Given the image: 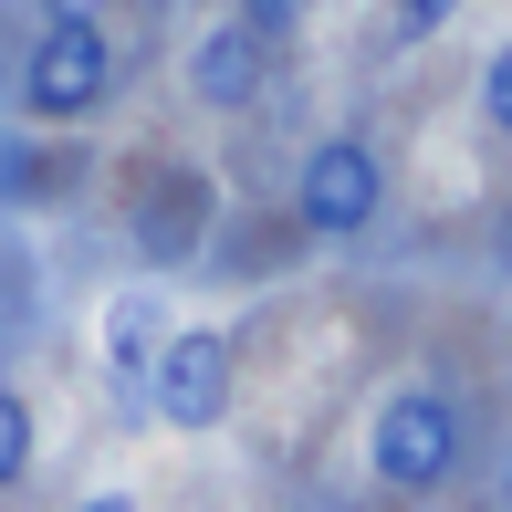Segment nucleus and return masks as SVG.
<instances>
[{
    "mask_svg": "<svg viewBox=\"0 0 512 512\" xmlns=\"http://www.w3.org/2000/svg\"><path fill=\"white\" fill-rule=\"evenodd\" d=\"M460 460H471V408L439 377H398L377 398V418H366V471H377V492L429 502V492L460 481Z\"/></svg>",
    "mask_w": 512,
    "mask_h": 512,
    "instance_id": "nucleus-1",
    "label": "nucleus"
},
{
    "mask_svg": "<svg viewBox=\"0 0 512 512\" xmlns=\"http://www.w3.org/2000/svg\"><path fill=\"white\" fill-rule=\"evenodd\" d=\"M377 220H387V147L366 126L314 136L304 168H293V230L324 241V251H345V241H366Z\"/></svg>",
    "mask_w": 512,
    "mask_h": 512,
    "instance_id": "nucleus-2",
    "label": "nucleus"
},
{
    "mask_svg": "<svg viewBox=\"0 0 512 512\" xmlns=\"http://www.w3.org/2000/svg\"><path fill=\"white\" fill-rule=\"evenodd\" d=\"M105 95H115V32L105 21H42L21 74H11L21 126L63 136V126H84V115H105Z\"/></svg>",
    "mask_w": 512,
    "mask_h": 512,
    "instance_id": "nucleus-3",
    "label": "nucleus"
},
{
    "mask_svg": "<svg viewBox=\"0 0 512 512\" xmlns=\"http://www.w3.org/2000/svg\"><path fill=\"white\" fill-rule=\"evenodd\" d=\"M230 398H241V345H230L220 324H168V335H157V356H147L136 408H147L157 429L199 439V429H220V418H230Z\"/></svg>",
    "mask_w": 512,
    "mask_h": 512,
    "instance_id": "nucleus-4",
    "label": "nucleus"
},
{
    "mask_svg": "<svg viewBox=\"0 0 512 512\" xmlns=\"http://www.w3.org/2000/svg\"><path fill=\"white\" fill-rule=\"evenodd\" d=\"M209 230H220V178L199 168V157H157V168H136L126 189V241L147 272H189L209 262Z\"/></svg>",
    "mask_w": 512,
    "mask_h": 512,
    "instance_id": "nucleus-5",
    "label": "nucleus"
},
{
    "mask_svg": "<svg viewBox=\"0 0 512 512\" xmlns=\"http://www.w3.org/2000/svg\"><path fill=\"white\" fill-rule=\"evenodd\" d=\"M178 74H189V95H199L209 115H251V105H262V84H272V42L251 32L241 11H220V21L189 42V63H178Z\"/></svg>",
    "mask_w": 512,
    "mask_h": 512,
    "instance_id": "nucleus-6",
    "label": "nucleus"
},
{
    "mask_svg": "<svg viewBox=\"0 0 512 512\" xmlns=\"http://www.w3.org/2000/svg\"><path fill=\"white\" fill-rule=\"evenodd\" d=\"M157 335H168V304H157L147 283L105 304V377H115V398H136V387H147V356H157Z\"/></svg>",
    "mask_w": 512,
    "mask_h": 512,
    "instance_id": "nucleus-7",
    "label": "nucleus"
},
{
    "mask_svg": "<svg viewBox=\"0 0 512 512\" xmlns=\"http://www.w3.org/2000/svg\"><path fill=\"white\" fill-rule=\"evenodd\" d=\"M63 189V157L42 126H0V209H42Z\"/></svg>",
    "mask_w": 512,
    "mask_h": 512,
    "instance_id": "nucleus-8",
    "label": "nucleus"
},
{
    "mask_svg": "<svg viewBox=\"0 0 512 512\" xmlns=\"http://www.w3.org/2000/svg\"><path fill=\"white\" fill-rule=\"evenodd\" d=\"M32 450H42V418H32V398H21L11 377H0V492L32 481Z\"/></svg>",
    "mask_w": 512,
    "mask_h": 512,
    "instance_id": "nucleus-9",
    "label": "nucleus"
},
{
    "mask_svg": "<svg viewBox=\"0 0 512 512\" xmlns=\"http://www.w3.org/2000/svg\"><path fill=\"white\" fill-rule=\"evenodd\" d=\"M481 126L512 136V42H492V63H481Z\"/></svg>",
    "mask_w": 512,
    "mask_h": 512,
    "instance_id": "nucleus-10",
    "label": "nucleus"
},
{
    "mask_svg": "<svg viewBox=\"0 0 512 512\" xmlns=\"http://www.w3.org/2000/svg\"><path fill=\"white\" fill-rule=\"evenodd\" d=\"M460 11H471V0H398V11H387V32H398V42H429V32H450Z\"/></svg>",
    "mask_w": 512,
    "mask_h": 512,
    "instance_id": "nucleus-11",
    "label": "nucleus"
},
{
    "mask_svg": "<svg viewBox=\"0 0 512 512\" xmlns=\"http://www.w3.org/2000/svg\"><path fill=\"white\" fill-rule=\"evenodd\" d=\"M230 11H241V21H251V32H262V42H283V32H293V21H304V11H314V0H230Z\"/></svg>",
    "mask_w": 512,
    "mask_h": 512,
    "instance_id": "nucleus-12",
    "label": "nucleus"
},
{
    "mask_svg": "<svg viewBox=\"0 0 512 512\" xmlns=\"http://www.w3.org/2000/svg\"><path fill=\"white\" fill-rule=\"evenodd\" d=\"M42 21H105V0H32Z\"/></svg>",
    "mask_w": 512,
    "mask_h": 512,
    "instance_id": "nucleus-13",
    "label": "nucleus"
},
{
    "mask_svg": "<svg viewBox=\"0 0 512 512\" xmlns=\"http://www.w3.org/2000/svg\"><path fill=\"white\" fill-rule=\"evenodd\" d=\"M63 512H136V492H84V502H63Z\"/></svg>",
    "mask_w": 512,
    "mask_h": 512,
    "instance_id": "nucleus-14",
    "label": "nucleus"
},
{
    "mask_svg": "<svg viewBox=\"0 0 512 512\" xmlns=\"http://www.w3.org/2000/svg\"><path fill=\"white\" fill-rule=\"evenodd\" d=\"M502 512H512V481H502Z\"/></svg>",
    "mask_w": 512,
    "mask_h": 512,
    "instance_id": "nucleus-15",
    "label": "nucleus"
}]
</instances>
